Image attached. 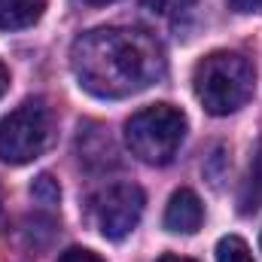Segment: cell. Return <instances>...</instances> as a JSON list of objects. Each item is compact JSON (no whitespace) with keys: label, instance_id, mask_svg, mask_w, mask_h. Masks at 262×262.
Instances as JSON below:
<instances>
[{"label":"cell","instance_id":"7a4b0ae2","mask_svg":"<svg viewBox=\"0 0 262 262\" xmlns=\"http://www.w3.org/2000/svg\"><path fill=\"white\" fill-rule=\"evenodd\" d=\"M256 70L241 52H210L192 70V89L198 104L210 116H229L253 98Z\"/></svg>","mask_w":262,"mask_h":262},{"label":"cell","instance_id":"52a82bcc","mask_svg":"<svg viewBox=\"0 0 262 262\" xmlns=\"http://www.w3.org/2000/svg\"><path fill=\"white\" fill-rule=\"evenodd\" d=\"M46 0H0V31H21L43 18Z\"/></svg>","mask_w":262,"mask_h":262},{"label":"cell","instance_id":"5bb4252c","mask_svg":"<svg viewBox=\"0 0 262 262\" xmlns=\"http://www.w3.org/2000/svg\"><path fill=\"white\" fill-rule=\"evenodd\" d=\"M6 89H9V70L0 64V98H3V92H6Z\"/></svg>","mask_w":262,"mask_h":262},{"label":"cell","instance_id":"30bf717a","mask_svg":"<svg viewBox=\"0 0 262 262\" xmlns=\"http://www.w3.org/2000/svg\"><path fill=\"white\" fill-rule=\"evenodd\" d=\"M31 195L40 198L43 204H58L61 189H58V183H55L49 174H43V177H37V180H34V186H31Z\"/></svg>","mask_w":262,"mask_h":262},{"label":"cell","instance_id":"9a60e30c","mask_svg":"<svg viewBox=\"0 0 262 262\" xmlns=\"http://www.w3.org/2000/svg\"><path fill=\"white\" fill-rule=\"evenodd\" d=\"M156 262H192V259H186V256H174V253H168V256H159Z\"/></svg>","mask_w":262,"mask_h":262},{"label":"cell","instance_id":"6da1fadb","mask_svg":"<svg viewBox=\"0 0 262 262\" xmlns=\"http://www.w3.org/2000/svg\"><path fill=\"white\" fill-rule=\"evenodd\" d=\"M165 49L140 28H95L70 46L76 82L104 101H122L149 89L165 76Z\"/></svg>","mask_w":262,"mask_h":262},{"label":"cell","instance_id":"8fae6325","mask_svg":"<svg viewBox=\"0 0 262 262\" xmlns=\"http://www.w3.org/2000/svg\"><path fill=\"white\" fill-rule=\"evenodd\" d=\"M152 6V12L159 15H177V12H186L195 0H146Z\"/></svg>","mask_w":262,"mask_h":262},{"label":"cell","instance_id":"4fadbf2b","mask_svg":"<svg viewBox=\"0 0 262 262\" xmlns=\"http://www.w3.org/2000/svg\"><path fill=\"white\" fill-rule=\"evenodd\" d=\"M229 6H232L235 12H259L262 0H229Z\"/></svg>","mask_w":262,"mask_h":262},{"label":"cell","instance_id":"5b68a950","mask_svg":"<svg viewBox=\"0 0 262 262\" xmlns=\"http://www.w3.org/2000/svg\"><path fill=\"white\" fill-rule=\"evenodd\" d=\"M143 189L134 183H113L92 198V223L107 241H122L143 216Z\"/></svg>","mask_w":262,"mask_h":262},{"label":"cell","instance_id":"3957f363","mask_svg":"<svg viewBox=\"0 0 262 262\" xmlns=\"http://www.w3.org/2000/svg\"><path fill=\"white\" fill-rule=\"evenodd\" d=\"M186 113L171 104L143 107L125 122V143L131 156L143 165H168L174 162L180 143L186 140Z\"/></svg>","mask_w":262,"mask_h":262},{"label":"cell","instance_id":"277c9868","mask_svg":"<svg viewBox=\"0 0 262 262\" xmlns=\"http://www.w3.org/2000/svg\"><path fill=\"white\" fill-rule=\"evenodd\" d=\"M55 116L43 98H28L12 113L0 119V162L28 165L46 152L52 143Z\"/></svg>","mask_w":262,"mask_h":262},{"label":"cell","instance_id":"9c48e42d","mask_svg":"<svg viewBox=\"0 0 262 262\" xmlns=\"http://www.w3.org/2000/svg\"><path fill=\"white\" fill-rule=\"evenodd\" d=\"M216 262H253L250 247L244 244V238L238 235H226L216 244Z\"/></svg>","mask_w":262,"mask_h":262},{"label":"cell","instance_id":"7c38bea8","mask_svg":"<svg viewBox=\"0 0 262 262\" xmlns=\"http://www.w3.org/2000/svg\"><path fill=\"white\" fill-rule=\"evenodd\" d=\"M58 262H104L95 250H85V247H70V250H64L61 256H58Z\"/></svg>","mask_w":262,"mask_h":262},{"label":"cell","instance_id":"2e32d148","mask_svg":"<svg viewBox=\"0 0 262 262\" xmlns=\"http://www.w3.org/2000/svg\"><path fill=\"white\" fill-rule=\"evenodd\" d=\"M82 3H89V6H104V3H113V0H82Z\"/></svg>","mask_w":262,"mask_h":262},{"label":"cell","instance_id":"ba28073f","mask_svg":"<svg viewBox=\"0 0 262 262\" xmlns=\"http://www.w3.org/2000/svg\"><path fill=\"white\" fill-rule=\"evenodd\" d=\"M259 207H262V143L256 146V152L250 159V171H247V180L241 186V210L253 213Z\"/></svg>","mask_w":262,"mask_h":262},{"label":"cell","instance_id":"8992f818","mask_svg":"<svg viewBox=\"0 0 262 262\" xmlns=\"http://www.w3.org/2000/svg\"><path fill=\"white\" fill-rule=\"evenodd\" d=\"M204 223L201 198L192 189H177L165 207V229L174 235H195Z\"/></svg>","mask_w":262,"mask_h":262}]
</instances>
